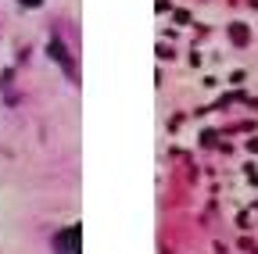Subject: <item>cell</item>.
Wrapping results in <instances>:
<instances>
[{
  "mask_svg": "<svg viewBox=\"0 0 258 254\" xmlns=\"http://www.w3.org/2000/svg\"><path fill=\"white\" fill-rule=\"evenodd\" d=\"M79 240H83V229L72 226V229H61L54 236V254H79Z\"/></svg>",
  "mask_w": 258,
  "mask_h": 254,
  "instance_id": "1",
  "label": "cell"
},
{
  "mask_svg": "<svg viewBox=\"0 0 258 254\" xmlns=\"http://www.w3.org/2000/svg\"><path fill=\"white\" fill-rule=\"evenodd\" d=\"M22 4H25V8H36V4H43V0H22Z\"/></svg>",
  "mask_w": 258,
  "mask_h": 254,
  "instance_id": "2",
  "label": "cell"
}]
</instances>
